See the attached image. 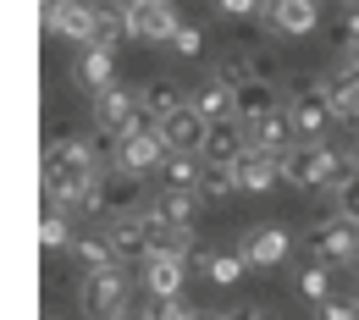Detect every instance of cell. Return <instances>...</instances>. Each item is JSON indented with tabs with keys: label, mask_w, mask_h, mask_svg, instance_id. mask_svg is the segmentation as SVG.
Segmentation results:
<instances>
[{
	"label": "cell",
	"mask_w": 359,
	"mask_h": 320,
	"mask_svg": "<svg viewBox=\"0 0 359 320\" xmlns=\"http://www.w3.org/2000/svg\"><path fill=\"white\" fill-rule=\"evenodd\" d=\"M100 155H94V144H83V138H50L45 144V183H39V193H45V210H78V204H89L94 183H100Z\"/></svg>",
	"instance_id": "1"
},
{
	"label": "cell",
	"mask_w": 359,
	"mask_h": 320,
	"mask_svg": "<svg viewBox=\"0 0 359 320\" xmlns=\"http://www.w3.org/2000/svg\"><path fill=\"white\" fill-rule=\"evenodd\" d=\"M348 172H354V160L337 155V149H326L320 138H299L282 155V183L287 188H337Z\"/></svg>",
	"instance_id": "2"
},
{
	"label": "cell",
	"mask_w": 359,
	"mask_h": 320,
	"mask_svg": "<svg viewBox=\"0 0 359 320\" xmlns=\"http://www.w3.org/2000/svg\"><path fill=\"white\" fill-rule=\"evenodd\" d=\"M128 265H111V271H83L78 281V309L89 320H116L128 309Z\"/></svg>",
	"instance_id": "3"
},
{
	"label": "cell",
	"mask_w": 359,
	"mask_h": 320,
	"mask_svg": "<svg viewBox=\"0 0 359 320\" xmlns=\"http://www.w3.org/2000/svg\"><path fill=\"white\" fill-rule=\"evenodd\" d=\"M94 122H100V133L128 138V133H138L144 122H155V116L144 111V89H122V83H111V89L94 94Z\"/></svg>",
	"instance_id": "4"
},
{
	"label": "cell",
	"mask_w": 359,
	"mask_h": 320,
	"mask_svg": "<svg viewBox=\"0 0 359 320\" xmlns=\"http://www.w3.org/2000/svg\"><path fill=\"white\" fill-rule=\"evenodd\" d=\"M199 204H205V193L199 188H161V193H149L144 199V227L155 232H177V227H194V216H199Z\"/></svg>",
	"instance_id": "5"
},
{
	"label": "cell",
	"mask_w": 359,
	"mask_h": 320,
	"mask_svg": "<svg viewBox=\"0 0 359 320\" xmlns=\"http://www.w3.org/2000/svg\"><path fill=\"white\" fill-rule=\"evenodd\" d=\"M83 210H94V216H138V210H144V177L122 172V166L100 172V183H94Z\"/></svg>",
	"instance_id": "6"
},
{
	"label": "cell",
	"mask_w": 359,
	"mask_h": 320,
	"mask_svg": "<svg viewBox=\"0 0 359 320\" xmlns=\"http://www.w3.org/2000/svg\"><path fill=\"white\" fill-rule=\"evenodd\" d=\"M166 155H172V144L161 138V122H144L138 133L116 138V166H122V172H133V177L161 172V166H166Z\"/></svg>",
	"instance_id": "7"
},
{
	"label": "cell",
	"mask_w": 359,
	"mask_h": 320,
	"mask_svg": "<svg viewBox=\"0 0 359 320\" xmlns=\"http://www.w3.org/2000/svg\"><path fill=\"white\" fill-rule=\"evenodd\" d=\"M182 28L177 6L172 0H138L128 6V39H144V45H172Z\"/></svg>",
	"instance_id": "8"
},
{
	"label": "cell",
	"mask_w": 359,
	"mask_h": 320,
	"mask_svg": "<svg viewBox=\"0 0 359 320\" xmlns=\"http://www.w3.org/2000/svg\"><path fill=\"white\" fill-rule=\"evenodd\" d=\"M304 249H310V260H354V249H359V221H348L343 210L337 216H326V221H315L310 237H304Z\"/></svg>",
	"instance_id": "9"
},
{
	"label": "cell",
	"mask_w": 359,
	"mask_h": 320,
	"mask_svg": "<svg viewBox=\"0 0 359 320\" xmlns=\"http://www.w3.org/2000/svg\"><path fill=\"white\" fill-rule=\"evenodd\" d=\"M243 133H249V149H266V155H287V149L299 144V127H293L287 105H276V111H266V116L243 122Z\"/></svg>",
	"instance_id": "10"
},
{
	"label": "cell",
	"mask_w": 359,
	"mask_h": 320,
	"mask_svg": "<svg viewBox=\"0 0 359 320\" xmlns=\"http://www.w3.org/2000/svg\"><path fill=\"white\" fill-rule=\"evenodd\" d=\"M105 237H111V249H116L122 265H144L155 254V232L144 227V216H111Z\"/></svg>",
	"instance_id": "11"
},
{
	"label": "cell",
	"mask_w": 359,
	"mask_h": 320,
	"mask_svg": "<svg viewBox=\"0 0 359 320\" xmlns=\"http://www.w3.org/2000/svg\"><path fill=\"white\" fill-rule=\"evenodd\" d=\"M94 22H100V6H89V0H61V6H45V28H50V34H61V39L94 45Z\"/></svg>",
	"instance_id": "12"
},
{
	"label": "cell",
	"mask_w": 359,
	"mask_h": 320,
	"mask_svg": "<svg viewBox=\"0 0 359 320\" xmlns=\"http://www.w3.org/2000/svg\"><path fill=\"white\" fill-rule=\"evenodd\" d=\"M266 28L287 34V39H304L320 28V6L315 0H266Z\"/></svg>",
	"instance_id": "13"
},
{
	"label": "cell",
	"mask_w": 359,
	"mask_h": 320,
	"mask_svg": "<svg viewBox=\"0 0 359 320\" xmlns=\"http://www.w3.org/2000/svg\"><path fill=\"white\" fill-rule=\"evenodd\" d=\"M205 133H210V122L199 116V105H194V99H182L177 111H166V116H161V138H166L172 149H205Z\"/></svg>",
	"instance_id": "14"
},
{
	"label": "cell",
	"mask_w": 359,
	"mask_h": 320,
	"mask_svg": "<svg viewBox=\"0 0 359 320\" xmlns=\"http://www.w3.org/2000/svg\"><path fill=\"white\" fill-rule=\"evenodd\" d=\"M238 249H243V260H249L255 271H276V265L287 260V249H293V237H287L282 227H255L249 237H243V243H238Z\"/></svg>",
	"instance_id": "15"
},
{
	"label": "cell",
	"mask_w": 359,
	"mask_h": 320,
	"mask_svg": "<svg viewBox=\"0 0 359 320\" xmlns=\"http://www.w3.org/2000/svg\"><path fill=\"white\" fill-rule=\"evenodd\" d=\"M138 276H144V293L149 298H172V293H182V276H188V260H177V254H149L144 265H138Z\"/></svg>",
	"instance_id": "16"
},
{
	"label": "cell",
	"mask_w": 359,
	"mask_h": 320,
	"mask_svg": "<svg viewBox=\"0 0 359 320\" xmlns=\"http://www.w3.org/2000/svg\"><path fill=\"white\" fill-rule=\"evenodd\" d=\"M326 99H332V116H337V122L359 127V67L354 61L326 72Z\"/></svg>",
	"instance_id": "17"
},
{
	"label": "cell",
	"mask_w": 359,
	"mask_h": 320,
	"mask_svg": "<svg viewBox=\"0 0 359 320\" xmlns=\"http://www.w3.org/2000/svg\"><path fill=\"white\" fill-rule=\"evenodd\" d=\"M72 78H78V89H111V78H116V50L111 45H83V55L72 61Z\"/></svg>",
	"instance_id": "18"
},
{
	"label": "cell",
	"mask_w": 359,
	"mask_h": 320,
	"mask_svg": "<svg viewBox=\"0 0 359 320\" xmlns=\"http://www.w3.org/2000/svg\"><path fill=\"white\" fill-rule=\"evenodd\" d=\"M287 116H293L299 138H320V133H326V122H337V116H332V99H326V89L293 94V99H287Z\"/></svg>",
	"instance_id": "19"
},
{
	"label": "cell",
	"mask_w": 359,
	"mask_h": 320,
	"mask_svg": "<svg viewBox=\"0 0 359 320\" xmlns=\"http://www.w3.org/2000/svg\"><path fill=\"white\" fill-rule=\"evenodd\" d=\"M205 160H243L249 155V133H243V122L238 116H226V122H210V133H205V149H199Z\"/></svg>",
	"instance_id": "20"
},
{
	"label": "cell",
	"mask_w": 359,
	"mask_h": 320,
	"mask_svg": "<svg viewBox=\"0 0 359 320\" xmlns=\"http://www.w3.org/2000/svg\"><path fill=\"white\" fill-rule=\"evenodd\" d=\"M282 177V155H266V149H249L238 160V193H266L271 183Z\"/></svg>",
	"instance_id": "21"
},
{
	"label": "cell",
	"mask_w": 359,
	"mask_h": 320,
	"mask_svg": "<svg viewBox=\"0 0 359 320\" xmlns=\"http://www.w3.org/2000/svg\"><path fill=\"white\" fill-rule=\"evenodd\" d=\"M232 99H238V122H255V116H266V111H276L282 99H276V83L271 78H249V83H238L232 89Z\"/></svg>",
	"instance_id": "22"
},
{
	"label": "cell",
	"mask_w": 359,
	"mask_h": 320,
	"mask_svg": "<svg viewBox=\"0 0 359 320\" xmlns=\"http://www.w3.org/2000/svg\"><path fill=\"white\" fill-rule=\"evenodd\" d=\"M194 260H199V271L210 276L216 287H238V281H243V271H249L243 249H238V254H226V249H194Z\"/></svg>",
	"instance_id": "23"
},
{
	"label": "cell",
	"mask_w": 359,
	"mask_h": 320,
	"mask_svg": "<svg viewBox=\"0 0 359 320\" xmlns=\"http://www.w3.org/2000/svg\"><path fill=\"white\" fill-rule=\"evenodd\" d=\"M199 172H205V155H194V149H172L166 166H161V188H199Z\"/></svg>",
	"instance_id": "24"
},
{
	"label": "cell",
	"mask_w": 359,
	"mask_h": 320,
	"mask_svg": "<svg viewBox=\"0 0 359 320\" xmlns=\"http://www.w3.org/2000/svg\"><path fill=\"white\" fill-rule=\"evenodd\" d=\"M194 105H199L205 122H226V116H238V99H232V89H226L222 78H210L205 89L194 94Z\"/></svg>",
	"instance_id": "25"
},
{
	"label": "cell",
	"mask_w": 359,
	"mask_h": 320,
	"mask_svg": "<svg viewBox=\"0 0 359 320\" xmlns=\"http://www.w3.org/2000/svg\"><path fill=\"white\" fill-rule=\"evenodd\" d=\"M72 260H78L83 271H111V265H122L105 232H94V237H78V243H72Z\"/></svg>",
	"instance_id": "26"
},
{
	"label": "cell",
	"mask_w": 359,
	"mask_h": 320,
	"mask_svg": "<svg viewBox=\"0 0 359 320\" xmlns=\"http://www.w3.org/2000/svg\"><path fill=\"white\" fill-rule=\"evenodd\" d=\"M199 193H205V199H226V193H238V160H205V172H199Z\"/></svg>",
	"instance_id": "27"
},
{
	"label": "cell",
	"mask_w": 359,
	"mask_h": 320,
	"mask_svg": "<svg viewBox=\"0 0 359 320\" xmlns=\"http://www.w3.org/2000/svg\"><path fill=\"white\" fill-rule=\"evenodd\" d=\"M78 237H72V227H67V210H45L39 216V249L45 254H61V249H72Z\"/></svg>",
	"instance_id": "28"
},
{
	"label": "cell",
	"mask_w": 359,
	"mask_h": 320,
	"mask_svg": "<svg viewBox=\"0 0 359 320\" xmlns=\"http://www.w3.org/2000/svg\"><path fill=\"white\" fill-rule=\"evenodd\" d=\"M128 39V6L116 0V6H100V22H94V45H122Z\"/></svg>",
	"instance_id": "29"
},
{
	"label": "cell",
	"mask_w": 359,
	"mask_h": 320,
	"mask_svg": "<svg viewBox=\"0 0 359 320\" xmlns=\"http://www.w3.org/2000/svg\"><path fill=\"white\" fill-rule=\"evenodd\" d=\"M177 105H182V89L172 78H149V83H144V111H149L155 122H161L166 111H177Z\"/></svg>",
	"instance_id": "30"
},
{
	"label": "cell",
	"mask_w": 359,
	"mask_h": 320,
	"mask_svg": "<svg viewBox=\"0 0 359 320\" xmlns=\"http://www.w3.org/2000/svg\"><path fill=\"white\" fill-rule=\"evenodd\" d=\"M299 298H304V304L332 298V265H326V260H310V265L299 271Z\"/></svg>",
	"instance_id": "31"
},
{
	"label": "cell",
	"mask_w": 359,
	"mask_h": 320,
	"mask_svg": "<svg viewBox=\"0 0 359 320\" xmlns=\"http://www.w3.org/2000/svg\"><path fill=\"white\" fill-rule=\"evenodd\" d=\"M326 45L337 50V55H348L359 45V11H337L332 22H326Z\"/></svg>",
	"instance_id": "32"
},
{
	"label": "cell",
	"mask_w": 359,
	"mask_h": 320,
	"mask_svg": "<svg viewBox=\"0 0 359 320\" xmlns=\"http://www.w3.org/2000/svg\"><path fill=\"white\" fill-rule=\"evenodd\" d=\"M315 320H359V293H332L315 304Z\"/></svg>",
	"instance_id": "33"
},
{
	"label": "cell",
	"mask_w": 359,
	"mask_h": 320,
	"mask_svg": "<svg viewBox=\"0 0 359 320\" xmlns=\"http://www.w3.org/2000/svg\"><path fill=\"white\" fill-rule=\"evenodd\" d=\"M216 78H222L226 89H238V83H249V78H255V61H249V55H226L222 67H216Z\"/></svg>",
	"instance_id": "34"
},
{
	"label": "cell",
	"mask_w": 359,
	"mask_h": 320,
	"mask_svg": "<svg viewBox=\"0 0 359 320\" xmlns=\"http://www.w3.org/2000/svg\"><path fill=\"white\" fill-rule=\"evenodd\" d=\"M332 193H337V210H343L348 221H359V172H348V177L332 188Z\"/></svg>",
	"instance_id": "35"
},
{
	"label": "cell",
	"mask_w": 359,
	"mask_h": 320,
	"mask_svg": "<svg viewBox=\"0 0 359 320\" xmlns=\"http://www.w3.org/2000/svg\"><path fill=\"white\" fill-rule=\"evenodd\" d=\"M172 50H177V55H188V61H199V55H205V34H199L194 22H182L177 39H172Z\"/></svg>",
	"instance_id": "36"
},
{
	"label": "cell",
	"mask_w": 359,
	"mask_h": 320,
	"mask_svg": "<svg viewBox=\"0 0 359 320\" xmlns=\"http://www.w3.org/2000/svg\"><path fill=\"white\" fill-rule=\"evenodd\" d=\"M149 315H155V320H194V309L172 293V298H155V309H149Z\"/></svg>",
	"instance_id": "37"
},
{
	"label": "cell",
	"mask_w": 359,
	"mask_h": 320,
	"mask_svg": "<svg viewBox=\"0 0 359 320\" xmlns=\"http://www.w3.org/2000/svg\"><path fill=\"white\" fill-rule=\"evenodd\" d=\"M226 17H255V11H266V0H222Z\"/></svg>",
	"instance_id": "38"
},
{
	"label": "cell",
	"mask_w": 359,
	"mask_h": 320,
	"mask_svg": "<svg viewBox=\"0 0 359 320\" xmlns=\"http://www.w3.org/2000/svg\"><path fill=\"white\" fill-rule=\"evenodd\" d=\"M232 320H271V315L260 309V304H238V309H232Z\"/></svg>",
	"instance_id": "39"
},
{
	"label": "cell",
	"mask_w": 359,
	"mask_h": 320,
	"mask_svg": "<svg viewBox=\"0 0 359 320\" xmlns=\"http://www.w3.org/2000/svg\"><path fill=\"white\" fill-rule=\"evenodd\" d=\"M116 320H155V315H149V309H122Z\"/></svg>",
	"instance_id": "40"
},
{
	"label": "cell",
	"mask_w": 359,
	"mask_h": 320,
	"mask_svg": "<svg viewBox=\"0 0 359 320\" xmlns=\"http://www.w3.org/2000/svg\"><path fill=\"white\" fill-rule=\"evenodd\" d=\"M348 160H354V172H359V138H354V149H348Z\"/></svg>",
	"instance_id": "41"
},
{
	"label": "cell",
	"mask_w": 359,
	"mask_h": 320,
	"mask_svg": "<svg viewBox=\"0 0 359 320\" xmlns=\"http://www.w3.org/2000/svg\"><path fill=\"white\" fill-rule=\"evenodd\" d=\"M348 61H354V67H359V45H354V50H348Z\"/></svg>",
	"instance_id": "42"
},
{
	"label": "cell",
	"mask_w": 359,
	"mask_h": 320,
	"mask_svg": "<svg viewBox=\"0 0 359 320\" xmlns=\"http://www.w3.org/2000/svg\"><path fill=\"white\" fill-rule=\"evenodd\" d=\"M348 265H354V276H359V249H354V260H348Z\"/></svg>",
	"instance_id": "43"
},
{
	"label": "cell",
	"mask_w": 359,
	"mask_h": 320,
	"mask_svg": "<svg viewBox=\"0 0 359 320\" xmlns=\"http://www.w3.org/2000/svg\"><path fill=\"white\" fill-rule=\"evenodd\" d=\"M194 320H222V315H194Z\"/></svg>",
	"instance_id": "44"
},
{
	"label": "cell",
	"mask_w": 359,
	"mask_h": 320,
	"mask_svg": "<svg viewBox=\"0 0 359 320\" xmlns=\"http://www.w3.org/2000/svg\"><path fill=\"white\" fill-rule=\"evenodd\" d=\"M45 6H61V0H45Z\"/></svg>",
	"instance_id": "45"
},
{
	"label": "cell",
	"mask_w": 359,
	"mask_h": 320,
	"mask_svg": "<svg viewBox=\"0 0 359 320\" xmlns=\"http://www.w3.org/2000/svg\"><path fill=\"white\" fill-rule=\"evenodd\" d=\"M122 6H138V0H122Z\"/></svg>",
	"instance_id": "46"
}]
</instances>
